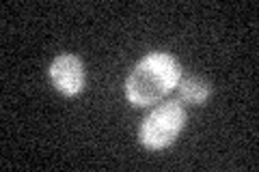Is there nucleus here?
<instances>
[{
	"mask_svg": "<svg viewBox=\"0 0 259 172\" xmlns=\"http://www.w3.org/2000/svg\"><path fill=\"white\" fill-rule=\"evenodd\" d=\"M182 69L171 54L153 52L132 69L125 80V97L136 108H145L160 101L177 86Z\"/></svg>",
	"mask_w": 259,
	"mask_h": 172,
	"instance_id": "obj_1",
	"label": "nucleus"
},
{
	"mask_svg": "<svg viewBox=\"0 0 259 172\" xmlns=\"http://www.w3.org/2000/svg\"><path fill=\"white\" fill-rule=\"evenodd\" d=\"M186 123V112L180 105V101H166L158 105L147 119L143 121L139 138L147 149H164L173 144L175 138L180 136Z\"/></svg>",
	"mask_w": 259,
	"mask_h": 172,
	"instance_id": "obj_2",
	"label": "nucleus"
},
{
	"mask_svg": "<svg viewBox=\"0 0 259 172\" xmlns=\"http://www.w3.org/2000/svg\"><path fill=\"white\" fill-rule=\"evenodd\" d=\"M50 80L63 95H78L84 86L82 61L74 54L56 56L50 65Z\"/></svg>",
	"mask_w": 259,
	"mask_h": 172,
	"instance_id": "obj_3",
	"label": "nucleus"
},
{
	"mask_svg": "<svg viewBox=\"0 0 259 172\" xmlns=\"http://www.w3.org/2000/svg\"><path fill=\"white\" fill-rule=\"evenodd\" d=\"M177 91H180V99L190 103V105H201L203 103L209 93H212V88H209V84L205 80H201L197 76H188L184 78L182 82H177Z\"/></svg>",
	"mask_w": 259,
	"mask_h": 172,
	"instance_id": "obj_4",
	"label": "nucleus"
}]
</instances>
